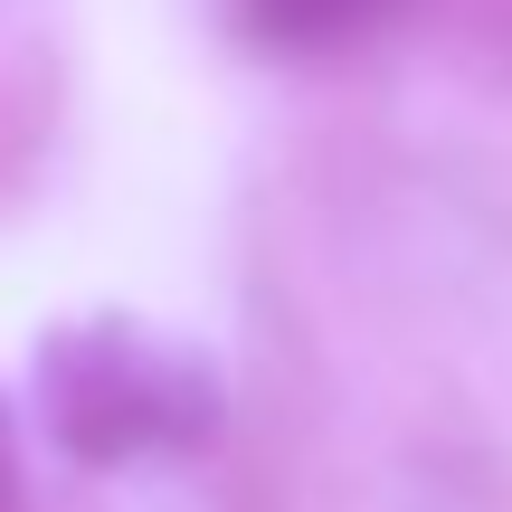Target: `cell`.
I'll return each instance as SVG.
<instances>
[{
    "label": "cell",
    "instance_id": "obj_3",
    "mask_svg": "<svg viewBox=\"0 0 512 512\" xmlns=\"http://www.w3.org/2000/svg\"><path fill=\"white\" fill-rule=\"evenodd\" d=\"M0 512H19V446H10V408H0Z\"/></svg>",
    "mask_w": 512,
    "mask_h": 512
},
{
    "label": "cell",
    "instance_id": "obj_2",
    "mask_svg": "<svg viewBox=\"0 0 512 512\" xmlns=\"http://www.w3.org/2000/svg\"><path fill=\"white\" fill-rule=\"evenodd\" d=\"M370 10H380V0H247V29L266 38V48H323V38L361 29Z\"/></svg>",
    "mask_w": 512,
    "mask_h": 512
},
{
    "label": "cell",
    "instance_id": "obj_1",
    "mask_svg": "<svg viewBox=\"0 0 512 512\" xmlns=\"http://www.w3.org/2000/svg\"><path fill=\"white\" fill-rule=\"evenodd\" d=\"M38 408L76 465H143L219 427V370L143 323H67L38 342Z\"/></svg>",
    "mask_w": 512,
    "mask_h": 512
}]
</instances>
